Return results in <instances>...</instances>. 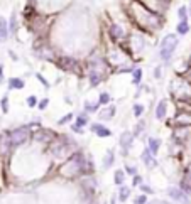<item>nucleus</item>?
I'll return each mask as SVG.
<instances>
[{"mask_svg":"<svg viewBox=\"0 0 191 204\" xmlns=\"http://www.w3.org/2000/svg\"><path fill=\"white\" fill-rule=\"evenodd\" d=\"M36 78H37V81H39L41 84H44V88H49V86H51V84H49L48 81L44 79V78H42V74H39V73H37V74H36Z\"/></svg>","mask_w":191,"mask_h":204,"instance_id":"41","label":"nucleus"},{"mask_svg":"<svg viewBox=\"0 0 191 204\" xmlns=\"http://www.w3.org/2000/svg\"><path fill=\"white\" fill-rule=\"evenodd\" d=\"M168 194H169V197H171V199H174L176 202H181V204H188V202H189L188 194L184 192L181 187H169Z\"/></svg>","mask_w":191,"mask_h":204,"instance_id":"7","label":"nucleus"},{"mask_svg":"<svg viewBox=\"0 0 191 204\" xmlns=\"http://www.w3.org/2000/svg\"><path fill=\"white\" fill-rule=\"evenodd\" d=\"M161 74H162V66H157L154 69V78L156 79H161Z\"/></svg>","mask_w":191,"mask_h":204,"instance_id":"43","label":"nucleus"},{"mask_svg":"<svg viewBox=\"0 0 191 204\" xmlns=\"http://www.w3.org/2000/svg\"><path fill=\"white\" fill-rule=\"evenodd\" d=\"M130 14H132V17H134L137 26L146 29V30L154 32V30H157L159 27L162 26L161 15L152 12V10H149L147 7H144L140 2H132V4H130Z\"/></svg>","mask_w":191,"mask_h":204,"instance_id":"1","label":"nucleus"},{"mask_svg":"<svg viewBox=\"0 0 191 204\" xmlns=\"http://www.w3.org/2000/svg\"><path fill=\"white\" fill-rule=\"evenodd\" d=\"M118 143H120V149L124 153H129L130 147H132L134 143V135L130 133V132H122L120 139H118Z\"/></svg>","mask_w":191,"mask_h":204,"instance_id":"8","label":"nucleus"},{"mask_svg":"<svg viewBox=\"0 0 191 204\" xmlns=\"http://www.w3.org/2000/svg\"><path fill=\"white\" fill-rule=\"evenodd\" d=\"M71 130H73L74 133H83V132H85V128L78 127V125H71Z\"/></svg>","mask_w":191,"mask_h":204,"instance_id":"46","label":"nucleus"},{"mask_svg":"<svg viewBox=\"0 0 191 204\" xmlns=\"http://www.w3.org/2000/svg\"><path fill=\"white\" fill-rule=\"evenodd\" d=\"M144 128H146V121H144V120H139V121L135 123V127H134V133H132L134 139H135V137H139V135L142 133Z\"/></svg>","mask_w":191,"mask_h":204,"instance_id":"31","label":"nucleus"},{"mask_svg":"<svg viewBox=\"0 0 191 204\" xmlns=\"http://www.w3.org/2000/svg\"><path fill=\"white\" fill-rule=\"evenodd\" d=\"M108 36L114 40H120L125 37V29L122 26H118V24H110L108 26Z\"/></svg>","mask_w":191,"mask_h":204,"instance_id":"11","label":"nucleus"},{"mask_svg":"<svg viewBox=\"0 0 191 204\" xmlns=\"http://www.w3.org/2000/svg\"><path fill=\"white\" fill-rule=\"evenodd\" d=\"M26 86L22 78H10L9 79V90H22Z\"/></svg>","mask_w":191,"mask_h":204,"instance_id":"21","label":"nucleus"},{"mask_svg":"<svg viewBox=\"0 0 191 204\" xmlns=\"http://www.w3.org/2000/svg\"><path fill=\"white\" fill-rule=\"evenodd\" d=\"M178 44H179V39H178L176 34H168L164 36V39L161 40V46H159V58L164 62L171 61V58L174 56V51H176Z\"/></svg>","mask_w":191,"mask_h":204,"instance_id":"4","label":"nucleus"},{"mask_svg":"<svg viewBox=\"0 0 191 204\" xmlns=\"http://www.w3.org/2000/svg\"><path fill=\"white\" fill-rule=\"evenodd\" d=\"M114 181H115V184H117V186H124V181H125V172L122 171V169H118V171H115Z\"/></svg>","mask_w":191,"mask_h":204,"instance_id":"29","label":"nucleus"},{"mask_svg":"<svg viewBox=\"0 0 191 204\" xmlns=\"http://www.w3.org/2000/svg\"><path fill=\"white\" fill-rule=\"evenodd\" d=\"M132 184H134V186H140V184H142V177H140V175L139 174H135V175H134V181H132Z\"/></svg>","mask_w":191,"mask_h":204,"instance_id":"42","label":"nucleus"},{"mask_svg":"<svg viewBox=\"0 0 191 204\" xmlns=\"http://www.w3.org/2000/svg\"><path fill=\"white\" fill-rule=\"evenodd\" d=\"M59 64L64 68V69H70V71H73L74 68L78 66V62L74 61V59H71V58H63V59H59Z\"/></svg>","mask_w":191,"mask_h":204,"instance_id":"22","label":"nucleus"},{"mask_svg":"<svg viewBox=\"0 0 191 204\" xmlns=\"http://www.w3.org/2000/svg\"><path fill=\"white\" fill-rule=\"evenodd\" d=\"M125 171H127V174H130V175H135L137 174V169L134 167V165H127V167H125Z\"/></svg>","mask_w":191,"mask_h":204,"instance_id":"44","label":"nucleus"},{"mask_svg":"<svg viewBox=\"0 0 191 204\" xmlns=\"http://www.w3.org/2000/svg\"><path fill=\"white\" fill-rule=\"evenodd\" d=\"M174 123L178 127H189L191 125V111H181L176 115L174 118Z\"/></svg>","mask_w":191,"mask_h":204,"instance_id":"14","label":"nucleus"},{"mask_svg":"<svg viewBox=\"0 0 191 204\" xmlns=\"http://www.w3.org/2000/svg\"><path fill=\"white\" fill-rule=\"evenodd\" d=\"M76 143L73 142V139L66 137V135H61L58 137L56 140H52V145H51V152L56 159H63V157H66L68 153L71 152V149H74Z\"/></svg>","mask_w":191,"mask_h":204,"instance_id":"5","label":"nucleus"},{"mask_svg":"<svg viewBox=\"0 0 191 204\" xmlns=\"http://www.w3.org/2000/svg\"><path fill=\"white\" fill-rule=\"evenodd\" d=\"M9 54H10V58H12V59H17V56H15L12 51H9Z\"/></svg>","mask_w":191,"mask_h":204,"instance_id":"47","label":"nucleus"},{"mask_svg":"<svg viewBox=\"0 0 191 204\" xmlns=\"http://www.w3.org/2000/svg\"><path fill=\"white\" fill-rule=\"evenodd\" d=\"M132 113H134V117L135 118L142 117V113H144V105L142 103H135V105L132 106Z\"/></svg>","mask_w":191,"mask_h":204,"instance_id":"32","label":"nucleus"},{"mask_svg":"<svg viewBox=\"0 0 191 204\" xmlns=\"http://www.w3.org/2000/svg\"><path fill=\"white\" fill-rule=\"evenodd\" d=\"M147 202V197L144 196V194H140V196L135 197V201H134V204H146Z\"/></svg>","mask_w":191,"mask_h":204,"instance_id":"40","label":"nucleus"},{"mask_svg":"<svg viewBox=\"0 0 191 204\" xmlns=\"http://www.w3.org/2000/svg\"><path fill=\"white\" fill-rule=\"evenodd\" d=\"M140 189H142L144 191V192H147V194H152V192H154V191H152V187H149V186H146V184H140Z\"/></svg>","mask_w":191,"mask_h":204,"instance_id":"45","label":"nucleus"},{"mask_svg":"<svg viewBox=\"0 0 191 204\" xmlns=\"http://www.w3.org/2000/svg\"><path fill=\"white\" fill-rule=\"evenodd\" d=\"M15 29H17V19H15V14H12L9 22V32H15Z\"/></svg>","mask_w":191,"mask_h":204,"instance_id":"34","label":"nucleus"},{"mask_svg":"<svg viewBox=\"0 0 191 204\" xmlns=\"http://www.w3.org/2000/svg\"><path fill=\"white\" fill-rule=\"evenodd\" d=\"M181 78H183L184 81H188V83L191 84V64L188 66V69H186V71H184V73H183V76H181Z\"/></svg>","mask_w":191,"mask_h":204,"instance_id":"38","label":"nucleus"},{"mask_svg":"<svg viewBox=\"0 0 191 204\" xmlns=\"http://www.w3.org/2000/svg\"><path fill=\"white\" fill-rule=\"evenodd\" d=\"M115 111H117L115 105H107L103 110H100V111H98V118L102 121H108V120H112V118L115 117Z\"/></svg>","mask_w":191,"mask_h":204,"instance_id":"13","label":"nucleus"},{"mask_svg":"<svg viewBox=\"0 0 191 204\" xmlns=\"http://www.w3.org/2000/svg\"><path fill=\"white\" fill-rule=\"evenodd\" d=\"M168 115V101L166 100H159L157 105H156V120L162 121Z\"/></svg>","mask_w":191,"mask_h":204,"instance_id":"15","label":"nucleus"},{"mask_svg":"<svg viewBox=\"0 0 191 204\" xmlns=\"http://www.w3.org/2000/svg\"><path fill=\"white\" fill-rule=\"evenodd\" d=\"M130 196V189L127 186H120V191H118V201H122V202H125V201L129 199Z\"/></svg>","mask_w":191,"mask_h":204,"instance_id":"28","label":"nucleus"},{"mask_svg":"<svg viewBox=\"0 0 191 204\" xmlns=\"http://www.w3.org/2000/svg\"><path fill=\"white\" fill-rule=\"evenodd\" d=\"M189 32V24L188 20H179V24L176 26V34L178 36H186Z\"/></svg>","mask_w":191,"mask_h":204,"instance_id":"24","label":"nucleus"},{"mask_svg":"<svg viewBox=\"0 0 191 204\" xmlns=\"http://www.w3.org/2000/svg\"><path fill=\"white\" fill-rule=\"evenodd\" d=\"M48 105H49V98H42V100H39V103H37V108H39V110H46V108H48Z\"/></svg>","mask_w":191,"mask_h":204,"instance_id":"39","label":"nucleus"},{"mask_svg":"<svg viewBox=\"0 0 191 204\" xmlns=\"http://www.w3.org/2000/svg\"><path fill=\"white\" fill-rule=\"evenodd\" d=\"M140 83H142V69H140V68H134V71H132V84L139 86Z\"/></svg>","mask_w":191,"mask_h":204,"instance_id":"27","label":"nucleus"},{"mask_svg":"<svg viewBox=\"0 0 191 204\" xmlns=\"http://www.w3.org/2000/svg\"><path fill=\"white\" fill-rule=\"evenodd\" d=\"M27 106L29 108H34V106H37V103H39V100H37V96H34V95H31V96H27Z\"/></svg>","mask_w":191,"mask_h":204,"instance_id":"35","label":"nucleus"},{"mask_svg":"<svg viewBox=\"0 0 191 204\" xmlns=\"http://www.w3.org/2000/svg\"><path fill=\"white\" fill-rule=\"evenodd\" d=\"M85 171H86V159H85L83 153H73L70 157V160L61 167V172L64 175H68V177L78 175Z\"/></svg>","mask_w":191,"mask_h":204,"instance_id":"2","label":"nucleus"},{"mask_svg":"<svg viewBox=\"0 0 191 204\" xmlns=\"http://www.w3.org/2000/svg\"><path fill=\"white\" fill-rule=\"evenodd\" d=\"M12 149V142H10V137H9V132L7 133H0V155L5 157L10 153Z\"/></svg>","mask_w":191,"mask_h":204,"instance_id":"9","label":"nucleus"},{"mask_svg":"<svg viewBox=\"0 0 191 204\" xmlns=\"http://www.w3.org/2000/svg\"><path fill=\"white\" fill-rule=\"evenodd\" d=\"M171 93L181 103H191V84L183 78H178L171 83Z\"/></svg>","mask_w":191,"mask_h":204,"instance_id":"3","label":"nucleus"},{"mask_svg":"<svg viewBox=\"0 0 191 204\" xmlns=\"http://www.w3.org/2000/svg\"><path fill=\"white\" fill-rule=\"evenodd\" d=\"M103 76H105V73H103V71L88 68V81H90V84H92V86H98V84L103 81Z\"/></svg>","mask_w":191,"mask_h":204,"instance_id":"12","label":"nucleus"},{"mask_svg":"<svg viewBox=\"0 0 191 204\" xmlns=\"http://www.w3.org/2000/svg\"><path fill=\"white\" fill-rule=\"evenodd\" d=\"M9 137H10V142L12 147H17V145H22L24 142H27L31 137V127L29 125H24V127H17L14 130L9 132Z\"/></svg>","mask_w":191,"mask_h":204,"instance_id":"6","label":"nucleus"},{"mask_svg":"<svg viewBox=\"0 0 191 204\" xmlns=\"http://www.w3.org/2000/svg\"><path fill=\"white\" fill-rule=\"evenodd\" d=\"M88 123H90V115H88V113L81 111L80 115H76V121H74V125H78V127H81V128H85Z\"/></svg>","mask_w":191,"mask_h":204,"instance_id":"19","label":"nucleus"},{"mask_svg":"<svg viewBox=\"0 0 191 204\" xmlns=\"http://www.w3.org/2000/svg\"><path fill=\"white\" fill-rule=\"evenodd\" d=\"M130 40H132V51L142 52V49L146 47V39H144L140 34H134V36L130 37Z\"/></svg>","mask_w":191,"mask_h":204,"instance_id":"16","label":"nucleus"},{"mask_svg":"<svg viewBox=\"0 0 191 204\" xmlns=\"http://www.w3.org/2000/svg\"><path fill=\"white\" fill-rule=\"evenodd\" d=\"M49 130H39L36 133V139L37 140H42V142H51V140H54V135L52 133H48Z\"/></svg>","mask_w":191,"mask_h":204,"instance_id":"25","label":"nucleus"},{"mask_svg":"<svg viewBox=\"0 0 191 204\" xmlns=\"http://www.w3.org/2000/svg\"><path fill=\"white\" fill-rule=\"evenodd\" d=\"M90 130L96 135V137H102V139H107V137H112V130L107 128L103 123H92Z\"/></svg>","mask_w":191,"mask_h":204,"instance_id":"10","label":"nucleus"},{"mask_svg":"<svg viewBox=\"0 0 191 204\" xmlns=\"http://www.w3.org/2000/svg\"><path fill=\"white\" fill-rule=\"evenodd\" d=\"M159 147H161V140H159V139L151 137V139L147 140V150H149L152 155H156V153L159 152Z\"/></svg>","mask_w":191,"mask_h":204,"instance_id":"18","label":"nucleus"},{"mask_svg":"<svg viewBox=\"0 0 191 204\" xmlns=\"http://www.w3.org/2000/svg\"><path fill=\"white\" fill-rule=\"evenodd\" d=\"M140 159H142V162L146 164V167H149V169H154L156 165H157V160H156V155H152V153L149 152L147 149L142 152Z\"/></svg>","mask_w":191,"mask_h":204,"instance_id":"17","label":"nucleus"},{"mask_svg":"<svg viewBox=\"0 0 191 204\" xmlns=\"http://www.w3.org/2000/svg\"><path fill=\"white\" fill-rule=\"evenodd\" d=\"M189 14H191V9H189Z\"/></svg>","mask_w":191,"mask_h":204,"instance_id":"48","label":"nucleus"},{"mask_svg":"<svg viewBox=\"0 0 191 204\" xmlns=\"http://www.w3.org/2000/svg\"><path fill=\"white\" fill-rule=\"evenodd\" d=\"M178 17H179V20H186L188 19V9L184 7V5L178 9Z\"/></svg>","mask_w":191,"mask_h":204,"instance_id":"36","label":"nucleus"},{"mask_svg":"<svg viewBox=\"0 0 191 204\" xmlns=\"http://www.w3.org/2000/svg\"><path fill=\"white\" fill-rule=\"evenodd\" d=\"M110 101H112V96H110V93H108V91H102V93H100V96H98V103H100V105H110Z\"/></svg>","mask_w":191,"mask_h":204,"instance_id":"30","label":"nucleus"},{"mask_svg":"<svg viewBox=\"0 0 191 204\" xmlns=\"http://www.w3.org/2000/svg\"><path fill=\"white\" fill-rule=\"evenodd\" d=\"M73 118H74L73 113H68V115H64V117H63L61 120L58 121V125H66V123H70V121L73 120Z\"/></svg>","mask_w":191,"mask_h":204,"instance_id":"37","label":"nucleus"},{"mask_svg":"<svg viewBox=\"0 0 191 204\" xmlns=\"http://www.w3.org/2000/svg\"><path fill=\"white\" fill-rule=\"evenodd\" d=\"M83 108H85V113H96L100 110V103L98 101H85V105H83Z\"/></svg>","mask_w":191,"mask_h":204,"instance_id":"23","label":"nucleus"},{"mask_svg":"<svg viewBox=\"0 0 191 204\" xmlns=\"http://www.w3.org/2000/svg\"><path fill=\"white\" fill-rule=\"evenodd\" d=\"M114 160H115V152L114 150H108L107 155H105V159H103V167L105 169L112 167V165H114Z\"/></svg>","mask_w":191,"mask_h":204,"instance_id":"26","label":"nucleus"},{"mask_svg":"<svg viewBox=\"0 0 191 204\" xmlns=\"http://www.w3.org/2000/svg\"><path fill=\"white\" fill-rule=\"evenodd\" d=\"M0 108H2V113H9V96L7 95L0 100Z\"/></svg>","mask_w":191,"mask_h":204,"instance_id":"33","label":"nucleus"},{"mask_svg":"<svg viewBox=\"0 0 191 204\" xmlns=\"http://www.w3.org/2000/svg\"><path fill=\"white\" fill-rule=\"evenodd\" d=\"M0 39L2 40L9 39V22L4 17H0Z\"/></svg>","mask_w":191,"mask_h":204,"instance_id":"20","label":"nucleus"}]
</instances>
